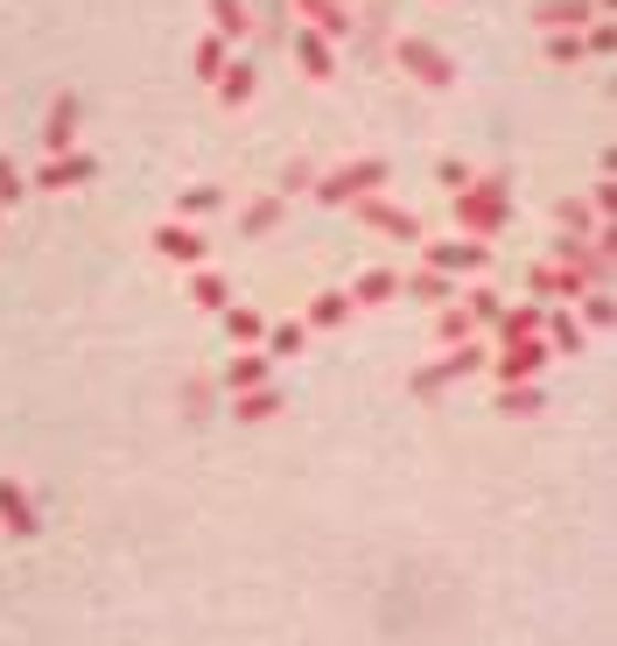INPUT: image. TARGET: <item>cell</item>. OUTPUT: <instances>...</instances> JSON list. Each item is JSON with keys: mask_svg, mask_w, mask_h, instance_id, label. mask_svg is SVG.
<instances>
[{"mask_svg": "<svg viewBox=\"0 0 617 646\" xmlns=\"http://www.w3.org/2000/svg\"><path fill=\"white\" fill-rule=\"evenodd\" d=\"M485 358H491V352H477L470 337H463V352H450L442 366H421V373H414V394H442L450 379H470L477 366H485Z\"/></svg>", "mask_w": 617, "mask_h": 646, "instance_id": "obj_6", "label": "cell"}, {"mask_svg": "<svg viewBox=\"0 0 617 646\" xmlns=\"http://www.w3.org/2000/svg\"><path fill=\"white\" fill-rule=\"evenodd\" d=\"M548 358H554V352H548V337L533 331V337H512V345H498L485 366L498 373V387H519V379H540V366H548Z\"/></svg>", "mask_w": 617, "mask_h": 646, "instance_id": "obj_3", "label": "cell"}, {"mask_svg": "<svg viewBox=\"0 0 617 646\" xmlns=\"http://www.w3.org/2000/svg\"><path fill=\"white\" fill-rule=\"evenodd\" d=\"M91 176H99V162H91L85 148H64V155L43 162V176H35V183H43V190H77V183H91Z\"/></svg>", "mask_w": 617, "mask_h": 646, "instance_id": "obj_9", "label": "cell"}, {"mask_svg": "<svg viewBox=\"0 0 617 646\" xmlns=\"http://www.w3.org/2000/svg\"><path fill=\"white\" fill-rule=\"evenodd\" d=\"M589 43H583V29H554L548 35V64H583Z\"/></svg>", "mask_w": 617, "mask_h": 646, "instance_id": "obj_28", "label": "cell"}, {"mask_svg": "<svg viewBox=\"0 0 617 646\" xmlns=\"http://www.w3.org/2000/svg\"><path fill=\"white\" fill-rule=\"evenodd\" d=\"M358 204V218L365 225H379V233H393V239H421V218L414 212H400V204H386V197H351Z\"/></svg>", "mask_w": 617, "mask_h": 646, "instance_id": "obj_10", "label": "cell"}, {"mask_svg": "<svg viewBox=\"0 0 617 646\" xmlns=\"http://www.w3.org/2000/svg\"><path fill=\"white\" fill-rule=\"evenodd\" d=\"M506 218H512V204H506V176H470V183L456 190V225H463V233L491 239V233H506Z\"/></svg>", "mask_w": 617, "mask_h": 646, "instance_id": "obj_1", "label": "cell"}, {"mask_svg": "<svg viewBox=\"0 0 617 646\" xmlns=\"http://www.w3.org/2000/svg\"><path fill=\"white\" fill-rule=\"evenodd\" d=\"M22 190H29V183H22V169H14L8 155H0V204H14V197H22Z\"/></svg>", "mask_w": 617, "mask_h": 646, "instance_id": "obj_34", "label": "cell"}, {"mask_svg": "<svg viewBox=\"0 0 617 646\" xmlns=\"http://www.w3.org/2000/svg\"><path fill=\"white\" fill-rule=\"evenodd\" d=\"M540 331H548V352H554V358H583V352H589V331H583L569 310H548V316H540Z\"/></svg>", "mask_w": 617, "mask_h": 646, "instance_id": "obj_12", "label": "cell"}, {"mask_svg": "<svg viewBox=\"0 0 617 646\" xmlns=\"http://www.w3.org/2000/svg\"><path fill=\"white\" fill-rule=\"evenodd\" d=\"M210 85H218V99H225V106H246L260 78H253V64H246V56H225V71H218Z\"/></svg>", "mask_w": 617, "mask_h": 646, "instance_id": "obj_15", "label": "cell"}, {"mask_svg": "<svg viewBox=\"0 0 617 646\" xmlns=\"http://www.w3.org/2000/svg\"><path fill=\"white\" fill-rule=\"evenodd\" d=\"M429 268L435 274H485L491 268V246L485 239H435L429 246Z\"/></svg>", "mask_w": 617, "mask_h": 646, "instance_id": "obj_4", "label": "cell"}, {"mask_svg": "<svg viewBox=\"0 0 617 646\" xmlns=\"http://www.w3.org/2000/svg\"><path fill=\"white\" fill-rule=\"evenodd\" d=\"M400 64H408L414 78L429 85V91H442V85H456V64H450V56H442L435 43H421V35H400Z\"/></svg>", "mask_w": 617, "mask_h": 646, "instance_id": "obj_5", "label": "cell"}, {"mask_svg": "<svg viewBox=\"0 0 617 646\" xmlns=\"http://www.w3.org/2000/svg\"><path fill=\"white\" fill-rule=\"evenodd\" d=\"M190 302H197V310H210V316H218L225 302H231V289H225L218 274H190Z\"/></svg>", "mask_w": 617, "mask_h": 646, "instance_id": "obj_29", "label": "cell"}, {"mask_svg": "<svg viewBox=\"0 0 617 646\" xmlns=\"http://www.w3.org/2000/svg\"><path fill=\"white\" fill-rule=\"evenodd\" d=\"M295 14H308L316 35H351V14H344L337 0H295Z\"/></svg>", "mask_w": 617, "mask_h": 646, "instance_id": "obj_18", "label": "cell"}, {"mask_svg": "<svg viewBox=\"0 0 617 646\" xmlns=\"http://www.w3.org/2000/svg\"><path fill=\"white\" fill-rule=\"evenodd\" d=\"M604 8H610V0H540L533 22H540V29H583V22H596Z\"/></svg>", "mask_w": 617, "mask_h": 646, "instance_id": "obj_11", "label": "cell"}, {"mask_svg": "<svg viewBox=\"0 0 617 646\" xmlns=\"http://www.w3.org/2000/svg\"><path fill=\"white\" fill-rule=\"evenodd\" d=\"M218 204H225V190L218 183H197V190H183V197H176V218H210Z\"/></svg>", "mask_w": 617, "mask_h": 646, "instance_id": "obj_26", "label": "cell"}, {"mask_svg": "<svg viewBox=\"0 0 617 646\" xmlns=\"http://www.w3.org/2000/svg\"><path fill=\"white\" fill-rule=\"evenodd\" d=\"M463 310H470V323H498V310H506V295H491V289H470V302H463Z\"/></svg>", "mask_w": 617, "mask_h": 646, "instance_id": "obj_32", "label": "cell"}, {"mask_svg": "<svg viewBox=\"0 0 617 646\" xmlns=\"http://www.w3.org/2000/svg\"><path fill=\"white\" fill-rule=\"evenodd\" d=\"M344 295L365 302V310H379V302H393V295H400V274H393V268H372V274H358Z\"/></svg>", "mask_w": 617, "mask_h": 646, "instance_id": "obj_17", "label": "cell"}, {"mask_svg": "<svg viewBox=\"0 0 617 646\" xmlns=\"http://www.w3.org/2000/svg\"><path fill=\"white\" fill-rule=\"evenodd\" d=\"M0 212H8V204H0Z\"/></svg>", "mask_w": 617, "mask_h": 646, "instance_id": "obj_35", "label": "cell"}, {"mask_svg": "<svg viewBox=\"0 0 617 646\" xmlns=\"http://www.w3.org/2000/svg\"><path fill=\"white\" fill-rule=\"evenodd\" d=\"M344 316H351V295H344V289H331V295L308 302V331H337Z\"/></svg>", "mask_w": 617, "mask_h": 646, "instance_id": "obj_23", "label": "cell"}, {"mask_svg": "<svg viewBox=\"0 0 617 646\" xmlns=\"http://www.w3.org/2000/svg\"><path fill=\"white\" fill-rule=\"evenodd\" d=\"M281 401H288V394H281V387H267V379H260V387L231 394V414H239V422H267V414H281Z\"/></svg>", "mask_w": 617, "mask_h": 646, "instance_id": "obj_16", "label": "cell"}, {"mask_svg": "<svg viewBox=\"0 0 617 646\" xmlns=\"http://www.w3.org/2000/svg\"><path fill=\"white\" fill-rule=\"evenodd\" d=\"M260 345H267V358H295V352L308 345V323H274Z\"/></svg>", "mask_w": 617, "mask_h": 646, "instance_id": "obj_25", "label": "cell"}, {"mask_svg": "<svg viewBox=\"0 0 617 646\" xmlns=\"http://www.w3.org/2000/svg\"><path fill=\"white\" fill-rule=\"evenodd\" d=\"M225 56H231L225 35H204V43H197V78H218V71H225Z\"/></svg>", "mask_w": 617, "mask_h": 646, "instance_id": "obj_31", "label": "cell"}, {"mask_svg": "<svg viewBox=\"0 0 617 646\" xmlns=\"http://www.w3.org/2000/svg\"><path fill=\"white\" fill-rule=\"evenodd\" d=\"M267 373H274V358H267V352H246V358H231V366H225V387L246 394V387H260Z\"/></svg>", "mask_w": 617, "mask_h": 646, "instance_id": "obj_19", "label": "cell"}, {"mask_svg": "<svg viewBox=\"0 0 617 646\" xmlns=\"http://www.w3.org/2000/svg\"><path fill=\"white\" fill-rule=\"evenodd\" d=\"M154 254H162V260H183V268H197V260L210 254V239L197 233V225L169 218V225H154Z\"/></svg>", "mask_w": 617, "mask_h": 646, "instance_id": "obj_7", "label": "cell"}, {"mask_svg": "<svg viewBox=\"0 0 617 646\" xmlns=\"http://www.w3.org/2000/svg\"><path fill=\"white\" fill-rule=\"evenodd\" d=\"M540 302H519V310H498V345H512V337H533L540 331Z\"/></svg>", "mask_w": 617, "mask_h": 646, "instance_id": "obj_20", "label": "cell"}, {"mask_svg": "<svg viewBox=\"0 0 617 646\" xmlns=\"http://www.w3.org/2000/svg\"><path fill=\"white\" fill-rule=\"evenodd\" d=\"M0 527H8L14 541H29V535H43V520H35V499L14 478H0Z\"/></svg>", "mask_w": 617, "mask_h": 646, "instance_id": "obj_8", "label": "cell"}, {"mask_svg": "<svg viewBox=\"0 0 617 646\" xmlns=\"http://www.w3.org/2000/svg\"><path fill=\"white\" fill-rule=\"evenodd\" d=\"M540 401H548V394H540L533 379H519V387H498V408H506V414H540Z\"/></svg>", "mask_w": 617, "mask_h": 646, "instance_id": "obj_30", "label": "cell"}, {"mask_svg": "<svg viewBox=\"0 0 617 646\" xmlns=\"http://www.w3.org/2000/svg\"><path fill=\"white\" fill-rule=\"evenodd\" d=\"M400 295H414V302H435V310H442V302H450L456 289H450V274L421 268V274H408V281H400Z\"/></svg>", "mask_w": 617, "mask_h": 646, "instance_id": "obj_22", "label": "cell"}, {"mask_svg": "<svg viewBox=\"0 0 617 646\" xmlns=\"http://www.w3.org/2000/svg\"><path fill=\"white\" fill-rule=\"evenodd\" d=\"M210 22H218L210 35H225V43H239V35L253 29V14H246V0H210Z\"/></svg>", "mask_w": 617, "mask_h": 646, "instance_id": "obj_21", "label": "cell"}, {"mask_svg": "<svg viewBox=\"0 0 617 646\" xmlns=\"http://www.w3.org/2000/svg\"><path fill=\"white\" fill-rule=\"evenodd\" d=\"M218 316H225V331L239 337V345H260V337H267V316H260V310H239V302H225Z\"/></svg>", "mask_w": 617, "mask_h": 646, "instance_id": "obj_24", "label": "cell"}, {"mask_svg": "<svg viewBox=\"0 0 617 646\" xmlns=\"http://www.w3.org/2000/svg\"><path fill=\"white\" fill-rule=\"evenodd\" d=\"M393 176V169H386L379 155H365V162H344V169H331V176L316 183V197L323 204H351V197H372V190Z\"/></svg>", "mask_w": 617, "mask_h": 646, "instance_id": "obj_2", "label": "cell"}, {"mask_svg": "<svg viewBox=\"0 0 617 646\" xmlns=\"http://www.w3.org/2000/svg\"><path fill=\"white\" fill-rule=\"evenodd\" d=\"M470 331H477L470 310H463V302H442V316H435V337H442V345H463Z\"/></svg>", "mask_w": 617, "mask_h": 646, "instance_id": "obj_27", "label": "cell"}, {"mask_svg": "<svg viewBox=\"0 0 617 646\" xmlns=\"http://www.w3.org/2000/svg\"><path fill=\"white\" fill-rule=\"evenodd\" d=\"M71 141H77V99L64 91V99H50V120H43V148H50V155H64Z\"/></svg>", "mask_w": 617, "mask_h": 646, "instance_id": "obj_14", "label": "cell"}, {"mask_svg": "<svg viewBox=\"0 0 617 646\" xmlns=\"http://www.w3.org/2000/svg\"><path fill=\"white\" fill-rule=\"evenodd\" d=\"M281 225V197H260L253 212H246V233H274Z\"/></svg>", "mask_w": 617, "mask_h": 646, "instance_id": "obj_33", "label": "cell"}, {"mask_svg": "<svg viewBox=\"0 0 617 646\" xmlns=\"http://www.w3.org/2000/svg\"><path fill=\"white\" fill-rule=\"evenodd\" d=\"M295 56H302V71H308V78H331V71H337V50H331V35H316V29H295Z\"/></svg>", "mask_w": 617, "mask_h": 646, "instance_id": "obj_13", "label": "cell"}]
</instances>
